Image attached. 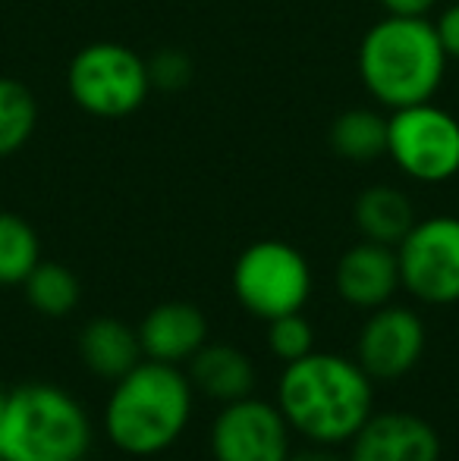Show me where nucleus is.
<instances>
[{"label":"nucleus","instance_id":"nucleus-21","mask_svg":"<svg viewBox=\"0 0 459 461\" xmlns=\"http://www.w3.org/2000/svg\"><path fill=\"white\" fill-rule=\"evenodd\" d=\"M268 348L283 365L299 361V358H306L308 352H315V330H312V323L302 317V311L268 321Z\"/></svg>","mask_w":459,"mask_h":461},{"label":"nucleus","instance_id":"nucleus-27","mask_svg":"<svg viewBox=\"0 0 459 461\" xmlns=\"http://www.w3.org/2000/svg\"><path fill=\"white\" fill-rule=\"evenodd\" d=\"M0 461H6V458H4V456H0Z\"/></svg>","mask_w":459,"mask_h":461},{"label":"nucleus","instance_id":"nucleus-22","mask_svg":"<svg viewBox=\"0 0 459 461\" xmlns=\"http://www.w3.org/2000/svg\"><path fill=\"white\" fill-rule=\"evenodd\" d=\"M148 76H151V88L179 92L192 79V60L183 50H161L154 54V60H148Z\"/></svg>","mask_w":459,"mask_h":461},{"label":"nucleus","instance_id":"nucleus-15","mask_svg":"<svg viewBox=\"0 0 459 461\" xmlns=\"http://www.w3.org/2000/svg\"><path fill=\"white\" fill-rule=\"evenodd\" d=\"M79 358L88 374L101 380H120L139 365L145 355L139 346V333L116 317H95L79 333Z\"/></svg>","mask_w":459,"mask_h":461},{"label":"nucleus","instance_id":"nucleus-2","mask_svg":"<svg viewBox=\"0 0 459 461\" xmlns=\"http://www.w3.org/2000/svg\"><path fill=\"white\" fill-rule=\"evenodd\" d=\"M196 389L177 365L142 358L114 380L105 405V433L114 449L133 458L161 456L179 443L192 420Z\"/></svg>","mask_w":459,"mask_h":461},{"label":"nucleus","instance_id":"nucleus-8","mask_svg":"<svg viewBox=\"0 0 459 461\" xmlns=\"http://www.w3.org/2000/svg\"><path fill=\"white\" fill-rule=\"evenodd\" d=\"M399 289L425 304L459 302V217L416 220L397 245Z\"/></svg>","mask_w":459,"mask_h":461},{"label":"nucleus","instance_id":"nucleus-19","mask_svg":"<svg viewBox=\"0 0 459 461\" xmlns=\"http://www.w3.org/2000/svg\"><path fill=\"white\" fill-rule=\"evenodd\" d=\"M38 126V101L32 88L10 76H0V160L29 145Z\"/></svg>","mask_w":459,"mask_h":461},{"label":"nucleus","instance_id":"nucleus-23","mask_svg":"<svg viewBox=\"0 0 459 461\" xmlns=\"http://www.w3.org/2000/svg\"><path fill=\"white\" fill-rule=\"evenodd\" d=\"M437 38H441V48L447 54V60H459V0L450 4L441 16L435 19Z\"/></svg>","mask_w":459,"mask_h":461},{"label":"nucleus","instance_id":"nucleus-20","mask_svg":"<svg viewBox=\"0 0 459 461\" xmlns=\"http://www.w3.org/2000/svg\"><path fill=\"white\" fill-rule=\"evenodd\" d=\"M41 261L35 226L13 211H0V285H23Z\"/></svg>","mask_w":459,"mask_h":461},{"label":"nucleus","instance_id":"nucleus-5","mask_svg":"<svg viewBox=\"0 0 459 461\" xmlns=\"http://www.w3.org/2000/svg\"><path fill=\"white\" fill-rule=\"evenodd\" d=\"M67 92L79 110L101 120L129 116L151 95L148 60L120 41H95L67 67Z\"/></svg>","mask_w":459,"mask_h":461},{"label":"nucleus","instance_id":"nucleus-25","mask_svg":"<svg viewBox=\"0 0 459 461\" xmlns=\"http://www.w3.org/2000/svg\"><path fill=\"white\" fill-rule=\"evenodd\" d=\"M287 461H344L334 452V446H308V449H302V452H289V458Z\"/></svg>","mask_w":459,"mask_h":461},{"label":"nucleus","instance_id":"nucleus-24","mask_svg":"<svg viewBox=\"0 0 459 461\" xmlns=\"http://www.w3.org/2000/svg\"><path fill=\"white\" fill-rule=\"evenodd\" d=\"M387 16H428L437 0H381Z\"/></svg>","mask_w":459,"mask_h":461},{"label":"nucleus","instance_id":"nucleus-12","mask_svg":"<svg viewBox=\"0 0 459 461\" xmlns=\"http://www.w3.org/2000/svg\"><path fill=\"white\" fill-rule=\"evenodd\" d=\"M334 285H337V295L353 308L374 311L390 304L399 289L397 249L368 242V239L349 245L334 270Z\"/></svg>","mask_w":459,"mask_h":461},{"label":"nucleus","instance_id":"nucleus-18","mask_svg":"<svg viewBox=\"0 0 459 461\" xmlns=\"http://www.w3.org/2000/svg\"><path fill=\"white\" fill-rule=\"evenodd\" d=\"M23 292H25V302H29L38 314L54 317V321L73 314L82 298L79 276H76L67 264H57V261H38V267L25 276Z\"/></svg>","mask_w":459,"mask_h":461},{"label":"nucleus","instance_id":"nucleus-4","mask_svg":"<svg viewBox=\"0 0 459 461\" xmlns=\"http://www.w3.org/2000/svg\"><path fill=\"white\" fill-rule=\"evenodd\" d=\"M92 418L73 393L54 383H23L6 395L0 456L6 461H86Z\"/></svg>","mask_w":459,"mask_h":461},{"label":"nucleus","instance_id":"nucleus-10","mask_svg":"<svg viewBox=\"0 0 459 461\" xmlns=\"http://www.w3.org/2000/svg\"><path fill=\"white\" fill-rule=\"evenodd\" d=\"M425 323L412 308L384 304L368 314L355 339V361L372 380H399L422 361Z\"/></svg>","mask_w":459,"mask_h":461},{"label":"nucleus","instance_id":"nucleus-17","mask_svg":"<svg viewBox=\"0 0 459 461\" xmlns=\"http://www.w3.org/2000/svg\"><path fill=\"white\" fill-rule=\"evenodd\" d=\"M331 151L349 164H374L387 154V116L374 107H349L327 129Z\"/></svg>","mask_w":459,"mask_h":461},{"label":"nucleus","instance_id":"nucleus-16","mask_svg":"<svg viewBox=\"0 0 459 461\" xmlns=\"http://www.w3.org/2000/svg\"><path fill=\"white\" fill-rule=\"evenodd\" d=\"M353 220L362 239L397 249L406 239V232L416 226V207H412L409 194L399 188L372 185L355 198Z\"/></svg>","mask_w":459,"mask_h":461},{"label":"nucleus","instance_id":"nucleus-7","mask_svg":"<svg viewBox=\"0 0 459 461\" xmlns=\"http://www.w3.org/2000/svg\"><path fill=\"white\" fill-rule=\"evenodd\" d=\"M387 158L412 183L441 185L459 176V120L435 101L387 116Z\"/></svg>","mask_w":459,"mask_h":461},{"label":"nucleus","instance_id":"nucleus-26","mask_svg":"<svg viewBox=\"0 0 459 461\" xmlns=\"http://www.w3.org/2000/svg\"><path fill=\"white\" fill-rule=\"evenodd\" d=\"M6 395H10V389L0 386V418H4V408H6Z\"/></svg>","mask_w":459,"mask_h":461},{"label":"nucleus","instance_id":"nucleus-11","mask_svg":"<svg viewBox=\"0 0 459 461\" xmlns=\"http://www.w3.org/2000/svg\"><path fill=\"white\" fill-rule=\"evenodd\" d=\"M346 446V461H441L437 430L412 411H372Z\"/></svg>","mask_w":459,"mask_h":461},{"label":"nucleus","instance_id":"nucleus-3","mask_svg":"<svg viewBox=\"0 0 459 461\" xmlns=\"http://www.w3.org/2000/svg\"><path fill=\"white\" fill-rule=\"evenodd\" d=\"M447 73V54L428 16H384L359 44V79L374 104L403 110L435 101Z\"/></svg>","mask_w":459,"mask_h":461},{"label":"nucleus","instance_id":"nucleus-1","mask_svg":"<svg viewBox=\"0 0 459 461\" xmlns=\"http://www.w3.org/2000/svg\"><path fill=\"white\" fill-rule=\"evenodd\" d=\"M372 376L359 361L331 352H308L283 365L277 402L289 430L315 446H346L374 411Z\"/></svg>","mask_w":459,"mask_h":461},{"label":"nucleus","instance_id":"nucleus-13","mask_svg":"<svg viewBox=\"0 0 459 461\" xmlns=\"http://www.w3.org/2000/svg\"><path fill=\"white\" fill-rule=\"evenodd\" d=\"M135 333L145 358L179 367L208 342V317L189 302H164L142 317Z\"/></svg>","mask_w":459,"mask_h":461},{"label":"nucleus","instance_id":"nucleus-9","mask_svg":"<svg viewBox=\"0 0 459 461\" xmlns=\"http://www.w3.org/2000/svg\"><path fill=\"white\" fill-rule=\"evenodd\" d=\"M287 418L274 402L245 399L227 402L211 424V456L215 461H287L293 452Z\"/></svg>","mask_w":459,"mask_h":461},{"label":"nucleus","instance_id":"nucleus-6","mask_svg":"<svg viewBox=\"0 0 459 461\" xmlns=\"http://www.w3.org/2000/svg\"><path fill=\"white\" fill-rule=\"evenodd\" d=\"M233 295L258 321L296 314L312 298V267L296 245L262 239L233 264Z\"/></svg>","mask_w":459,"mask_h":461},{"label":"nucleus","instance_id":"nucleus-14","mask_svg":"<svg viewBox=\"0 0 459 461\" xmlns=\"http://www.w3.org/2000/svg\"><path fill=\"white\" fill-rule=\"evenodd\" d=\"M189 383L196 393H205L208 399L227 405V402L252 395L255 365L239 348L224 346V342H205L189 358Z\"/></svg>","mask_w":459,"mask_h":461}]
</instances>
